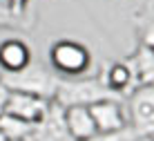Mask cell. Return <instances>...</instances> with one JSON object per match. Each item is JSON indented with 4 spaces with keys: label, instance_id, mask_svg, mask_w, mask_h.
Masks as SVG:
<instances>
[{
    "label": "cell",
    "instance_id": "cell-14",
    "mask_svg": "<svg viewBox=\"0 0 154 141\" xmlns=\"http://www.w3.org/2000/svg\"><path fill=\"white\" fill-rule=\"evenodd\" d=\"M0 27H11V29H27V27H31V18H27V16H18L14 14V9L9 7L7 0H0Z\"/></svg>",
    "mask_w": 154,
    "mask_h": 141
},
{
    "label": "cell",
    "instance_id": "cell-11",
    "mask_svg": "<svg viewBox=\"0 0 154 141\" xmlns=\"http://www.w3.org/2000/svg\"><path fill=\"white\" fill-rule=\"evenodd\" d=\"M127 61H130V65L134 67L139 88L154 85V50L152 47L139 45L132 56H127Z\"/></svg>",
    "mask_w": 154,
    "mask_h": 141
},
{
    "label": "cell",
    "instance_id": "cell-10",
    "mask_svg": "<svg viewBox=\"0 0 154 141\" xmlns=\"http://www.w3.org/2000/svg\"><path fill=\"white\" fill-rule=\"evenodd\" d=\"M65 126H67V132L72 134L74 141H87V139H92L94 134H98L92 112L85 105L67 107L65 110Z\"/></svg>",
    "mask_w": 154,
    "mask_h": 141
},
{
    "label": "cell",
    "instance_id": "cell-15",
    "mask_svg": "<svg viewBox=\"0 0 154 141\" xmlns=\"http://www.w3.org/2000/svg\"><path fill=\"white\" fill-rule=\"evenodd\" d=\"M139 139V134L134 132L130 126H127L125 130H121V132H109V134H94L92 139H87V141H136Z\"/></svg>",
    "mask_w": 154,
    "mask_h": 141
},
{
    "label": "cell",
    "instance_id": "cell-8",
    "mask_svg": "<svg viewBox=\"0 0 154 141\" xmlns=\"http://www.w3.org/2000/svg\"><path fill=\"white\" fill-rule=\"evenodd\" d=\"M89 112L94 117V123H96V130L100 134H109V132H121L130 126L125 112H123V105L121 101H100V103H94L89 105Z\"/></svg>",
    "mask_w": 154,
    "mask_h": 141
},
{
    "label": "cell",
    "instance_id": "cell-3",
    "mask_svg": "<svg viewBox=\"0 0 154 141\" xmlns=\"http://www.w3.org/2000/svg\"><path fill=\"white\" fill-rule=\"evenodd\" d=\"M49 67L60 79H78L92 67V52L78 40L60 38L49 45Z\"/></svg>",
    "mask_w": 154,
    "mask_h": 141
},
{
    "label": "cell",
    "instance_id": "cell-1",
    "mask_svg": "<svg viewBox=\"0 0 154 141\" xmlns=\"http://www.w3.org/2000/svg\"><path fill=\"white\" fill-rule=\"evenodd\" d=\"M58 81L60 76L42 61H31L23 72L18 74H0V85H5L9 92H23L45 101H54Z\"/></svg>",
    "mask_w": 154,
    "mask_h": 141
},
{
    "label": "cell",
    "instance_id": "cell-13",
    "mask_svg": "<svg viewBox=\"0 0 154 141\" xmlns=\"http://www.w3.org/2000/svg\"><path fill=\"white\" fill-rule=\"evenodd\" d=\"M136 29H139V45L152 47L154 50V5H147L141 9L134 18Z\"/></svg>",
    "mask_w": 154,
    "mask_h": 141
},
{
    "label": "cell",
    "instance_id": "cell-5",
    "mask_svg": "<svg viewBox=\"0 0 154 141\" xmlns=\"http://www.w3.org/2000/svg\"><path fill=\"white\" fill-rule=\"evenodd\" d=\"M49 105H51V101L38 99V96L23 94V92H9L7 105H5V114L16 117L20 121H27V123H34L36 126V123H40L47 117Z\"/></svg>",
    "mask_w": 154,
    "mask_h": 141
},
{
    "label": "cell",
    "instance_id": "cell-17",
    "mask_svg": "<svg viewBox=\"0 0 154 141\" xmlns=\"http://www.w3.org/2000/svg\"><path fill=\"white\" fill-rule=\"evenodd\" d=\"M7 96H9V90L5 85H0V117L5 114V105H7Z\"/></svg>",
    "mask_w": 154,
    "mask_h": 141
},
{
    "label": "cell",
    "instance_id": "cell-12",
    "mask_svg": "<svg viewBox=\"0 0 154 141\" xmlns=\"http://www.w3.org/2000/svg\"><path fill=\"white\" fill-rule=\"evenodd\" d=\"M31 130H34V123L20 121V119L9 117V114L0 117V132L7 141H27Z\"/></svg>",
    "mask_w": 154,
    "mask_h": 141
},
{
    "label": "cell",
    "instance_id": "cell-16",
    "mask_svg": "<svg viewBox=\"0 0 154 141\" xmlns=\"http://www.w3.org/2000/svg\"><path fill=\"white\" fill-rule=\"evenodd\" d=\"M9 2V7L14 9V14H18V16H27V5H29V0H7Z\"/></svg>",
    "mask_w": 154,
    "mask_h": 141
},
{
    "label": "cell",
    "instance_id": "cell-18",
    "mask_svg": "<svg viewBox=\"0 0 154 141\" xmlns=\"http://www.w3.org/2000/svg\"><path fill=\"white\" fill-rule=\"evenodd\" d=\"M136 141H154V137H139Z\"/></svg>",
    "mask_w": 154,
    "mask_h": 141
},
{
    "label": "cell",
    "instance_id": "cell-2",
    "mask_svg": "<svg viewBox=\"0 0 154 141\" xmlns=\"http://www.w3.org/2000/svg\"><path fill=\"white\" fill-rule=\"evenodd\" d=\"M121 101L107 85L103 83V79L98 76H85V79H60L58 81V90L54 96V103L60 107H74V105H94L100 101Z\"/></svg>",
    "mask_w": 154,
    "mask_h": 141
},
{
    "label": "cell",
    "instance_id": "cell-9",
    "mask_svg": "<svg viewBox=\"0 0 154 141\" xmlns=\"http://www.w3.org/2000/svg\"><path fill=\"white\" fill-rule=\"evenodd\" d=\"M31 61V47L23 38H5L0 43V74H18Z\"/></svg>",
    "mask_w": 154,
    "mask_h": 141
},
{
    "label": "cell",
    "instance_id": "cell-6",
    "mask_svg": "<svg viewBox=\"0 0 154 141\" xmlns=\"http://www.w3.org/2000/svg\"><path fill=\"white\" fill-rule=\"evenodd\" d=\"M100 79H103V83L107 85V88L112 90L121 101H123V99H130V96L139 90L134 67L130 65V61H127V58H123V61H114V63L105 65L103 72H100Z\"/></svg>",
    "mask_w": 154,
    "mask_h": 141
},
{
    "label": "cell",
    "instance_id": "cell-4",
    "mask_svg": "<svg viewBox=\"0 0 154 141\" xmlns=\"http://www.w3.org/2000/svg\"><path fill=\"white\" fill-rule=\"evenodd\" d=\"M127 101L130 128L139 137H154V85L139 88Z\"/></svg>",
    "mask_w": 154,
    "mask_h": 141
},
{
    "label": "cell",
    "instance_id": "cell-7",
    "mask_svg": "<svg viewBox=\"0 0 154 141\" xmlns=\"http://www.w3.org/2000/svg\"><path fill=\"white\" fill-rule=\"evenodd\" d=\"M27 141H74L65 126V107L51 101L47 117L34 126Z\"/></svg>",
    "mask_w": 154,
    "mask_h": 141
}]
</instances>
